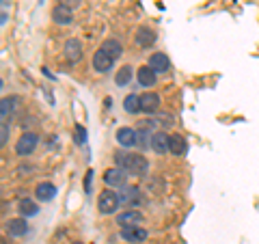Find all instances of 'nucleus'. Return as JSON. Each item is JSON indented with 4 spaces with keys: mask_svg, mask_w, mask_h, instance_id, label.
<instances>
[{
    "mask_svg": "<svg viewBox=\"0 0 259 244\" xmlns=\"http://www.w3.org/2000/svg\"><path fill=\"white\" fill-rule=\"evenodd\" d=\"M115 162L117 167L127 171L130 175H145L149 169V162L139 153H130V151H115Z\"/></svg>",
    "mask_w": 259,
    "mask_h": 244,
    "instance_id": "1",
    "label": "nucleus"
},
{
    "mask_svg": "<svg viewBox=\"0 0 259 244\" xmlns=\"http://www.w3.org/2000/svg\"><path fill=\"white\" fill-rule=\"evenodd\" d=\"M119 203H121V199L115 190H104L100 194V199H97V208H100L102 214H112L119 208Z\"/></svg>",
    "mask_w": 259,
    "mask_h": 244,
    "instance_id": "2",
    "label": "nucleus"
},
{
    "mask_svg": "<svg viewBox=\"0 0 259 244\" xmlns=\"http://www.w3.org/2000/svg\"><path fill=\"white\" fill-rule=\"evenodd\" d=\"M37 143H39V136L35 132H24L18 138V143H15V151H18V156H30L35 151Z\"/></svg>",
    "mask_w": 259,
    "mask_h": 244,
    "instance_id": "3",
    "label": "nucleus"
},
{
    "mask_svg": "<svg viewBox=\"0 0 259 244\" xmlns=\"http://www.w3.org/2000/svg\"><path fill=\"white\" fill-rule=\"evenodd\" d=\"M127 171H123L121 167H115V169H108L104 173V182L110 188H125V182H127Z\"/></svg>",
    "mask_w": 259,
    "mask_h": 244,
    "instance_id": "4",
    "label": "nucleus"
},
{
    "mask_svg": "<svg viewBox=\"0 0 259 244\" xmlns=\"http://www.w3.org/2000/svg\"><path fill=\"white\" fill-rule=\"evenodd\" d=\"M112 63H115V59H112V56H108L106 52L102 50V48L93 54V69L100 71V74H106L108 69H112Z\"/></svg>",
    "mask_w": 259,
    "mask_h": 244,
    "instance_id": "5",
    "label": "nucleus"
},
{
    "mask_svg": "<svg viewBox=\"0 0 259 244\" xmlns=\"http://www.w3.org/2000/svg\"><path fill=\"white\" fill-rule=\"evenodd\" d=\"M121 238L125 242H145L147 240V231L143 229V227L134 225V227H123L121 229Z\"/></svg>",
    "mask_w": 259,
    "mask_h": 244,
    "instance_id": "6",
    "label": "nucleus"
},
{
    "mask_svg": "<svg viewBox=\"0 0 259 244\" xmlns=\"http://www.w3.org/2000/svg\"><path fill=\"white\" fill-rule=\"evenodd\" d=\"M117 143L121 145V147H134V145H139V141H136V130L132 128H119L117 130Z\"/></svg>",
    "mask_w": 259,
    "mask_h": 244,
    "instance_id": "7",
    "label": "nucleus"
},
{
    "mask_svg": "<svg viewBox=\"0 0 259 244\" xmlns=\"http://www.w3.org/2000/svg\"><path fill=\"white\" fill-rule=\"evenodd\" d=\"M65 59L69 63H78L82 59V44H80L78 39H69V42L65 44Z\"/></svg>",
    "mask_w": 259,
    "mask_h": 244,
    "instance_id": "8",
    "label": "nucleus"
},
{
    "mask_svg": "<svg viewBox=\"0 0 259 244\" xmlns=\"http://www.w3.org/2000/svg\"><path fill=\"white\" fill-rule=\"evenodd\" d=\"M151 147L156 153H162V156H164L166 151H171V136H166L164 132H156L151 138Z\"/></svg>",
    "mask_w": 259,
    "mask_h": 244,
    "instance_id": "9",
    "label": "nucleus"
},
{
    "mask_svg": "<svg viewBox=\"0 0 259 244\" xmlns=\"http://www.w3.org/2000/svg\"><path fill=\"white\" fill-rule=\"evenodd\" d=\"M141 108H143V112H147V115H151V112H158V108H160V97H158V93H143L141 95Z\"/></svg>",
    "mask_w": 259,
    "mask_h": 244,
    "instance_id": "10",
    "label": "nucleus"
},
{
    "mask_svg": "<svg viewBox=\"0 0 259 244\" xmlns=\"http://www.w3.org/2000/svg\"><path fill=\"white\" fill-rule=\"evenodd\" d=\"M52 20L61 26H67V24L74 22V15H71V9L69 7H63V5H56L52 9Z\"/></svg>",
    "mask_w": 259,
    "mask_h": 244,
    "instance_id": "11",
    "label": "nucleus"
},
{
    "mask_svg": "<svg viewBox=\"0 0 259 244\" xmlns=\"http://www.w3.org/2000/svg\"><path fill=\"white\" fill-rule=\"evenodd\" d=\"M139 223H143V214L139 210H127V212L117 216V225H121V227H134Z\"/></svg>",
    "mask_w": 259,
    "mask_h": 244,
    "instance_id": "12",
    "label": "nucleus"
},
{
    "mask_svg": "<svg viewBox=\"0 0 259 244\" xmlns=\"http://www.w3.org/2000/svg\"><path fill=\"white\" fill-rule=\"evenodd\" d=\"M28 231V225H26V218H11L7 223V233L13 235V238H20V235H26Z\"/></svg>",
    "mask_w": 259,
    "mask_h": 244,
    "instance_id": "13",
    "label": "nucleus"
},
{
    "mask_svg": "<svg viewBox=\"0 0 259 244\" xmlns=\"http://www.w3.org/2000/svg\"><path fill=\"white\" fill-rule=\"evenodd\" d=\"M149 65H151V69H156V74H164V71H168V67H171V61H168L166 54L156 52V54H151Z\"/></svg>",
    "mask_w": 259,
    "mask_h": 244,
    "instance_id": "14",
    "label": "nucleus"
},
{
    "mask_svg": "<svg viewBox=\"0 0 259 244\" xmlns=\"http://www.w3.org/2000/svg\"><path fill=\"white\" fill-rule=\"evenodd\" d=\"M139 83H141V87H153L156 85V69H151V65H143V67H139Z\"/></svg>",
    "mask_w": 259,
    "mask_h": 244,
    "instance_id": "15",
    "label": "nucleus"
},
{
    "mask_svg": "<svg viewBox=\"0 0 259 244\" xmlns=\"http://www.w3.org/2000/svg\"><path fill=\"white\" fill-rule=\"evenodd\" d=\"M119 199H121V203H125V206L132 208L141 201V190L136 188V186H130V188H123V192L119 194Z\"/></svg>",
    "mask_w": 259,
    "mask_h": 244,
    "instance_id": "16",
    "label": "nucleus"
},
{
    "mask_svg": "<svg viewBox=\"0 0 259 244\" xmlns=\"http://www.w3.org/2000/svg\"><path fill=\"white\" fill-rule=\"evenodd\" d=\"M35 194H37V199L39 201H52L54 197H56V188H54V184H50V182H44V184H39L37 186V190H35Z\"/></svg>",
    "mask_w": 259,
    "mask_h": 244,
    "instance_id": "17",
    "label": "nucleus"
},
{
    "mask_svg": "<svg viewBox=\"0 0 259 244\" xmlns=\"http://www.w3.org/2000/svg\"><path fill=\"white\" fill-rule=\"evenodd\" d=\"M102 50L104 52H106L108 56H112V59H119V56L121 54H123V46H121L119 42H117V39H106V42H104L102 44Z\"/></svg>",
    "mask_w": 259,
    "mask_h": 244,
    "instance_id": "18",
    "label": "nucleus"
},
{
    "mask_svg": "<svg viewBox=\"0 0 259 244\" xmlns=\"http://www.w3.org/2000/svg\"><path fill=\"white\" fill-rule=\"evenodd\" d=\"M136 44H139L141 48L153 46L156 44V32L149 30V28H139V32H136Z\"/></svg>",
    "mask_w": 259,
    "mask_h": 244,
    "instance_id": "19",
    "label": "nucleus"
},
{
    "mask_svg": "<svg viewBox=\"0 0 259 244\" xmlns=\"http://www.w3.org/2000/svg\"><path fill=\"white\" fill-rule=\"evenodd\" d=\"M186 149H188V145H186V138L182 134H173L171 136V151L175 156H184Z\"/></svg>",
    "mask_w": 259,
    "mask_h": 244,
    "instance_id": "20",
    "label": "nucleus"
},
{
    "mask_svg": "<svg viewBox=\"0 0 259 244\" xmlns=\"http://www.w3.org/2000/svg\"><path fill=\"white\" fill-rule=\"evenodd\" d=\"M123 108H125V112H130V115H134V112H141L143 110L141 108V97L130 93L125 100H123Z\"/></svg>",
    "mask_w": 259,
    "mask_h": 244,
    "instance_id": "21",
    "label": "nucleus"
},
{
    "mask_svg": "<svg viewBox=\"0 0 259 244\" xmlns=\"http://www.w3.org/2000/svg\"><path fill=\"white\" fill-rule=\"evenodd\" d=\"M130 80H132V67H130V65H123V67L117 71L115 83H117V87H127Z\"/></svg>",
    "mask_w": 259,
    "mask_h": 244,
    "instance_id": "22",
    "label": "nucleus"
},
{
    "mask_svg": "<svg viewBox=\"0 0 259 244\" xmlns=\"http://www.w3.org/2000/svg\"><path fill=\"white\" fill-rule=\"evenodd\" d=\"M18 210H20V214H22L24 218H26V216H35V214L39 212L37 203H32V201H28V199H26V201H22Z\"/></svg>",
    "mask_w": 259,
    "mask_h": 244,
    "instance_id": "23",
    "label": "nucleus"
},
{
    "mask_svg": "<svg viewBox=\"0 0 259 244\" xmlns=\"http://www.w3.org/2000/svg\"><path fill=\"white\" fill-rule=\"evenodd\" d=\"M151 138H153V134L149 132L147 128H141L139 132H136V141H139V147H147V145H151Z\"/></svg>",
    "mask_w": 259,
    "mask_h": 244,
    "instance_id": "24",
    "label": "nucleus"
},
{
    "mask_svg": "<svg viewBox=\"0 0 259 244\" xmlns=\"http://www.w3.org/2000/svg\"><path fill=\"white\" fill-rule=\"evenodd\" d=\"M13 102H18L15 97H11V100H3V121H7V112H11V108H13Z\"/></svg>",
    "mask_w": 259,
    "mask_h": 244,
    "instance_id": "25",
    "label": "nucleus"
},
{
    "mask_svg": "<svg viewBox=\"0 0 259 244\" xmlns=\"http://www.w3.org/2000/svg\"><path fill=\"white\" fill-rule=\"evenodd\" d=\"M7 138H9V124L7 121H3V128H0V145H7Z\"/></svg>",
    "mask_w": 259,
    "mask_h": 244,
    "instance_id": "26",
    "label": "nucleus"
},
{
    "mask_svg": "<svg viewBox=\"0 0 259 244\" xmlns=\"http://www.w3.org/2000/svg\"><path fill=\"white\" fill-rule=\"evenodd\" d=\"M158 124H160V126H164V128H171L175 121H173L171 115H160V117H158Z\"/></svg>",
    "mask_w": 259,
    "mask_h": 244,
    "instance_id": "27",
    "label": "nucleus"
},
{
    "mask_svg": "<svg viewBox=\"0 0 259 244\" xmlns=\"http://www.w3.org/2000/svg\"><path fill=\"white\" fill-rule=\"evenodd\" d=\"M76 141H78V143H84V141H87V132H84V128H80V126L76 128Z\"/></svg>",
    "mask_w": 259,
    "mask_h": 244,
    "instance_id": "28",
    "label": "nucleus"
},
{
    "mask_svg": "<svg viewBox=\"0 0 259 244\" xmlns=\"http://www.w3.org/2000/svg\"><path fill=\"white\" fill-rule=\"evenodd\" d=\"M59 5L69 7V9H76V7L80 5V0H59Z\"/></svg>",
    "mask_w": 259,
    "mask_h": 244,
    "instance_id": "29",
    "label": "nucleus"
},
{
    "mask_svg": "<svg viewBox=\"0 0 259 244\" xmlns=\"http://www.w3.org/2000/svg\"><path fill=\"white\" fill-rule=\"evenodd\" d=\"M71 244H84V242H71Z\"/></svg>",
    "mask_w": 259,
    "mask_h": 244,
    "instance_id": "30",
    "label": "nucleus"
}]
</instances>
